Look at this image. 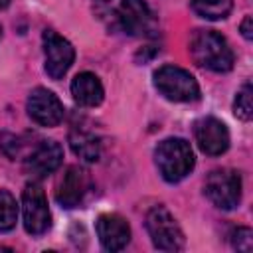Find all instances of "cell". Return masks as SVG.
<instances>
[{
	"label": "cell",
	"mask_w": 253,
	"mask_h": 253,
	"mask_svg": "<svg viewBox=\"0 0 253 253\" xmlns=\"http://www.w3.org/2000/svg\"><path fill=\"white\" fill-rule=\"evenodd\" d=\"M192 8L206 20H223L233 8V0H192Z\"/></svg>",
	"instance_id": "2e32d148"
},
{
	"label": "cell",
	"mask_w": 253,
	"mask_h": 253,
	"mask_svg": "<svg viewBox=\"0 0 253 253\" xmlns=\"http://www.w3.org/2000/svg\"><path fill=\"white\" fill-rule=\"evenodd\" d=\"M154 160H156L160 176L170 184L184 180L196 164L194 150H192L190 142L184 138L162 140L154 150Z\"/></svg>",
	"instance_id": "7a4b0ae2"
},
{
	"label": "cell",
	"mask_w": 253,
	"mask_h": 253,
	"mask_svg": "<svg viewBox=\"0 0 253 253\" xmlns=\"http://www.w3.org/2000/svg\"><path fill=\"white\" fill-rule=\"evenodd\" d=\"M190 53L200 67L215 73H225L233 67V51L215 30H196L190 40Z\"/></svg>",
	"instance_id": "6da1fadb"
},
{
	"label": "cell",
	"mask_w": 253,
	"mask_h": 253,
	"mask_svg": "<svg viewBox=\"0 0 253 253\" xmlns=\"http://www.w3.org/2000/svg\"><path fill=\"white\" fill-rule=\"evenodd\" d=\"M71 95L83 107H97V105H101L105 91H103V85H101V81L95 73L83 71V73H77L73 77Z\"/></svg>",
	"instance_id": "5bb4252c"
},
{
	"label": "cell",
	"mask_w": 253,
	"mask_h": 253,
	"mask_svg": "<svg viewBox=\"0 0 253 253\" xmlns=\"http://www.w3.org/2000/svg\"><path fill=\"white\" fill-rule=\"evenodd\" d=\"M231 245L233 249L237 251H243V253H249L251 247H253V231L249 227H237L231 231Z\"/></svg>",
	"instance_id": "d6986e66"
},
{
	"label": "cell",
	"mask_w": 253,
	"mask_h": 253,
	"mask_svg": "<svg viewBox=\"0 0 253 253\" xmlns=\"http://www.w3.org/2000/svg\"><path fill=\"white\" fill-rule=\"evenodd\" d=\"M206 196L219 210H233L241 202V176L231 168H219L206 178Z\"/></svg>",
	"instance_id": "5b68a950"
},
{
	"label": "cell",
	"mask_w": 253,
	"mask_h": 253,
	"mask_svg": "<svg viewBox=\"0 0 253 253\" xmlns=\"http://www.w3.org/2000/svg\"><path fill=\"white\" fill-rule=\"evenodd\" d=\"M97 237L107 251H121L130 241V227L119 213H103L97 217Z\"/></svg>",
	"instance_id": "4fadbf2b"
},
{
	"label": "cell",
	"mask_w": 253,
	"mask_h": 253,
	"mask_svg": "<svg viewBox=\"0 0 253 253\" xmlns=\"http://www.w3.org/2000/svg\"><path fill=\"white\" fill-rule=\"evenodd\" d=\"M63 160V148L59 142L55 140H42L28 156H26V162H24V168L26 172L32 176V178H43L51 172H55L59 168Z\"/></svg>",
	"instance_id": "7c38bea8"
},
{
	"label": "cell",
	"mask_w": 253,
	"mask_h": 253,
	"mask_svg": "<svg viewBox=\"0 0 253 253\" xmlns=\"http://www.w3.org/2000/svg\"><path fill=\"white\" fill-rule=\"evenodd\" d=\"M233 113L241 121H251V117H253V89H251V83H245L237 91L235 101H233Z\"/></svg>",
	"instance_id": "ac0fdd59"
},
{
	"label": "cell",
	"mask_w": 253,
	"mask_h": 253,
	"mask_svg": "<svg viewBox=\"0 0 253 253\" xmlns=\"http://www.w3.org/2000/svg\"><path fill=\"white\" fill-rule=\"evenodd\" d=\"M194 136L200 150L208 156H219L229 148V130L215 117H204L194 125Z\"/></svg>",
	"instance_id": "8fae6325"
},
{
	"label": "cell",
	"mask_w": 253,
	"mask_h": 253,
	"mask_svg": "<svg viewBox=\"0 0 253 253\" xmlns=\"http://www.w3.org/2000/svg\"><path fill=\"white\" fill-rule=\"evenodd\" d=\"M119 22L128 36L150 38L156 32V20L144 0H123L117 10Z\"/></svg>",
	"instance_id": "52a82bcc"
},
{
	"label": "cell",
	"mask_w": 253,
	"mask_h": 253,
	"mask_svg": "<svg viewBox=\"0 0 253 253\" xmlns=\"http://www.w3.org/2000/svg\"><path fill=\"white\" fill-rule=\"evenodd\" d=\"M0 148L8 158H18L22 150V138L12 134V132H2L0 134Z\"/></svg>",
	"instance_id": "ffe728a7"
},
{
	"label": "cell",
	"mask_w": 253,
	"mask_h": 253,
	"mask_svg": "<svg viewBox=\"0 0 253 253\" xmlns=\"http://www.w3.org/2000/svg\"><path fill=\"white\" fill-rule=\"evenodd\" d=\"M97 2H109V0H97Z\"/></svg>",
	"instance_id": "603a6c76"
},
{
	"label": "cell",
	"mask_w": 253,
	"mask_h": 253,
	"mask_svg": "<svg viewBox=\"0 0 253 253\" xmlns=\"http://www.w3.org/2000/svg\"><path fill=\"white\" fill-rule=\"evenodd\" d=\"M43 55H45V73L51 79H61L73 59H75V49L73 45L53 30L43 32Z\"/></svg>",
	"instance_id": "ba28073f"
},
{
	"label": "cell",
	"mask_w": 253,
	"mask_h": 253,
	"mask_svg": "<svg viewBox=\"0 0 253 253\" xmlns=\"http://www.w3.org/2000/svg\"><path fill=\"white\" fill-rule=\"evenodd\" d=\"M154 87L168 101L192 103L200 99V85L194 75L178 65H162L154 71Z\"/></svg>",
	"instance_id": "3957f363"
},
{
	"label": "cell",
	"mask_w": 253,
	"mask_h": 253,
	"mask_svg": "<svg viewBox=\"0 0 253 253\" xmlns=\"http://www.w3.org/2000/svg\"><path fill=\"white\" fill-rule=\"evenodd\" d=\"M28 115L42 126H55L63 119V105L53 91L36 87L28 97Z\"/></svg>",
	"instance_id": "30bf717a"
},
{
	"label": "cell",
	"mask_w": 253,
	"mask_h": 253,
	"mask_svg": "<svg viewBox=\"0 0 253 253\" xmlns=\"http://www.w3.org/2000/svg\"><path fill=\"white\" fill-rule=\"evenodd\" d=\"M241 34H243V38L247 42L253 40V18L251 16H245L243 18V22H241Z\"/></svg>",
	"instance_id": "44dd1931"
},
{
	"label": "cell",
	"mask_w": 253,
	"mask_h": 253,
	"mask_svg": "<svg viewBox=\"0 0 253 253\" xmlns=\"http://www.w3.org/2000/svg\"><path fill=\"white\" fill-rule=\"evenodd\" d=\"M22 213H24V227L32 235H42L51 227V213L47 208V198L38 182H30L24 188Z\"/></svg>",
	"instance_id": "8992f818"
},
{
	"label": "cell",
	"mask_w": 253,
	"mask_h": 253,
	"mask_svg": "<svg viewBox=\"0 0 253 253\" xmlns=\"http://www.w3.org/2000/svg\"><path fill=\"white\" fill-rule=\"evenodd\" d=\"M0 36H2V28H0Z\"/></svg>",
	"instance_id": "cb8c5ba5"
},
{
	"label": "cell",
	"mask_w": 253,
	"mask_h": 253,
	"mask_svg": "<svg viewBox=\"0 0 253 253\" xmlns=\"http://www.w3.org/2000/svg\"><path fill=\"white\" fill-rule=\"evenodd\" d=\"M91 190V176L83 166H67L55 188V200L61 208L79 206Z\"/></svg>",
	"instance_id": "9c48e42d"
},
{
	"label": "cell",
	"mask_w": 253,
	"mask_h": 253,
	"mask_svg": "<svg viewBox=\"0 0 253 253\" xmlns=\"http://www.w3.org/2000/svg\"><path fill=\"white\" fill-rule=\"evenodd\" d=\"M69 144L73 148V152L83 158L85 162H97L101 156V140L95 132L87 130V128H73L69 132Z\"/></svg>",
	"instance_id": "9a60e30c"
},
{
	"label": "cell",
	"mask_w": 253,
	"mask_h": 253,
	"mask_svg": "<svg viewBox=\"0 0 253 253\" xmlns=\"http://www.w3.org/2000/svg\"><path fill=\"white\" fill-rule=\"evenodd\" d=\"M146 229L152 239V245L160 251H180L184 249V233L164 206H154L146 213Z\"/></svg>",
	"instance_id": "277c9868"
},
{
	"label": "cell",
	"mask_w": 253,
	"mask_h": 253,
	"mask_svg": "<svg viewBox=\"0 0 253 253\" xmlns=\"http://www.w3.org/2000/svg\"><path fill=\"white\" fill-rule=\"evenodd\" d=\"M8 4H10V0H0V10H2V8H6Z\"/></svg>",
	"instance_id": "7402d4cb"
},
{
	"label": "cell",
	"mask_w": 253,
	"mask_h": 253,
	"mask_svg": "<svg viewBox=\"0 0 253 253\" xmlns=\"http://www.w3.org/2000/svg\"><path fill=\"white\" fill-rule=\"evenodd\" d=\"M18 221V204L8 190H0V233H6L16 227Z\"/></svg>",
	"instance_id": "e0dca14e"
}]
</instances>
